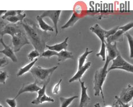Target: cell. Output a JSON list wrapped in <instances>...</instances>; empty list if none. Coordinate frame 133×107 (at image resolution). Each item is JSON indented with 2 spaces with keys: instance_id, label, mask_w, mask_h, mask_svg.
Listing matches in <instances>:
<instances>
[{
  "instance_id": "2",
  "label": "cell",
  "mask_w": 133,
  "mask_h": 107,
  "mask_svg": "<svg viewBox=\"0 0 133 107\" xmlns=\"http://www.w3.org/2000/svg\"><path fill=\"white\" fill-rule=\"evenodd\" d=\"M110 61L109 59L106 57L105 64L102 67L98 69L96 71L94 76V95L95 96H99L100 93L102 94V97L103 99V102L104 104H105V98H104V95L102 90V86L103 83L106 79L107 74H108V67L109 62Z\"/></svg>"
},
{
  "instance_id": "8",
  "label": "cell",
  "mask_w": 133,
  "mask_h": 107,
  "mask_svg": "<svg viewBox=\"0 0 133 107\" xmlns=\"http://www.w3.org/2000/svg\"><path fill=\"white\" fill-rule=\"evenodd\" d=\"M40 89H41V87H39V86L37 85V84L36 81L34 83L24 84L21 89H19V91L16 95V96L14 98L17 99L19 95H22V93H24L25 92H31V93L35 92H37Z\"/></svg>"
},
{
  "instance_id": "28",
  "label": "cell",
  "mask_w": 133,
  "mask_h": 107,
  "mask_svg": "<svg viewBox=\"0 0 133 107\" xmlns=\"http://www.w3.org/2000/svg\"><path fill=\"white\" fill-rule=\"evenodd\" d=\"M40 53L38 51L34 49L32 51H31L28 54V58L29 60H30L31 61H33L34 60L37 59V57H39Z\"/></svg>"
},
{
  "instance_id": "1",
  "label": "cell",
  "mask_w": 133,
  "mask_h": 107,
  "mask_svg": "<svg viewBox=\"0 0 133 107\" xmlns=\"http://www.w3.org/2000/svg\"><path fill=\"white\" fill-rule=\"evenodd\" d=\"M24 28L25 34L30 43L39 53H43L46 48V42L50 39V35L46 32L39 29L35 23L30 21L20 22Z\"/></svg>"
},
{
  "instance_id": "16",
  "label": "cell",
  "mask_w": 133,
  "mask_h": 107,
  "mask_svg": "<svg viewBox=\"0 0 133 107\" xmlns=\"http://www.w3.org/2000/svg\"><path fill=\"white\" fill-rule=\"evenodd\" d=\"M26 14L23 13L22 10H17V14L16 16L9 17L6 18L8 21L11 22V24H16L17 22L20 21V22L23 21V20L25 18Z\"/></svg>"
},
{
  "instance_id": "41",
  "label": "cell",
  "mask_w": 133,
  "mask_h": 107,
  "mask_svg": "<svg viewBox=\"0 0 133 107\" xmlns=\"http://www.w3.org/2000/svg\"><path fill=\"white\" fill-rule=\"evenodd\" d=\"M105 107H112V106H105Z\"/></svg>"
},
{
  "instance_id": "13",
  "label": "cell",
  "mask_w": 133,
  "mask_h": 107,
  "mask_svg": "<svg viewBox=\"0 0 133 107\" xmlns=\"http://www.w3.org/2000/svg\"><path fill=\"white\" fill-rule=\"evenodd\" d=\"M112 64L111 66L108 69V72L110 71L111 70H113V69L115 68H118V67H121V66H126L129 65L130 64L129 62L123 59V58L121 56V53L119 54L117 56V57L112 60Z\"/></svg>"
},
{
  "instance_id": "29",
  "label": "cell",
  "mask_w": 133,
  "mask_h": 107,
  "mask_svg": "<svg viewBox=\"0 0 133 107\" xmlns=\"http://www.w3.org/2000/svg\"><path fill=\"white\" fill-rule=\"evenodd\" d=\"M9 77V75L6 72L1 71H0V84H5L6 81Z\"/></svg>"
},
{
  "instance_id": "10",
  "label": "cell",
  "mask_w": 133,
  "mask_h": 107,
  "mask_svg": "<svg viewBox=\"0 0 133 107\" xmlns=\"http://www.w3.org/2000/svg\"><path fill=\"white\" fill-rule=\"evenodd\" d=\"M133 89L131 85L129 84L127 88L124 89L119 98L121 102L124 104H128L132 99Z\"/></svg>"
},
{
  "instance_id": "34",
  "label": "cell",
  "mask_w": 133,
  "mask_h": 107,
  "mask_svg": "<svg viewBox=\"0 0 133 107\" xmlns=\"http://www.w3.org/2000/svg\"><path fill=\"white\" fill-rule=\"evenodd\" d=\"M62 81V79H61L59 81V82L54 85V86L53 87V91H52L53 94H54V95L58 94L59 92L60 91V84H61V83Z\"/></svg>"
},
{
  "instance_id": "14",
  "label": "cell",
  "mask_w": 133,
  "mask_h": 107,
  "mask_svg": "<svg viewBox=\"0 0 133 107\" xmlns=\"http://www.w3.org/2000/svg\"><path fill=\"white\" fill-rule=\"evenodd\" d=\"M69 39V37H67L66 38H65V40L63 41L62 42L59 43V44H55L54 45L50 46L46 44V48H47L50 51H53L56 52L57 53L60 52L61 51H66L68 46V40Z\"/></svg>"
},
{
  "instance_id": "33",
  "label": "cell",
  "mask_w": 133,
  "mask_h": 107,
  "mask_svg": "<svg viewBox=\"0 0 133 107\" xmlns=\"http://www.w3.org/2000/svg\"><path fill=\"white\" fill-rule=\"evenodd\" d=\"M6 103L10 107H17V102L16 99H7L5 100Z\"/></svg>"
},
{
  "instance_id": "27",
  "label": "cell",
  "mask_w": 133,
  "mask_h": 107,
  "mask_svg": "<svg viewBox=\"0 0 133 107\" xmlns=\"http://www.w3.org/2000/svg\"><path fill=\"white\" fill-rule=\"evenodd\" d=\"M125 36H126V37H127V39H128V40L130 52V57L132 59V58H133L132 51V44H133L132 37L128 32H126L125 33Z\"/></svg>"
},
{
  "instance_id": "44",
  "label": "cell",
  "mask_w": 133,
  "mask_h": 107,
  "mask_svg": "<svg viewBox=\"0 0 133 107\" xmlns=\"http://www.w3.org/2000/svg\"><path fill=\"white\" fill-rule=\"evenodd\" d=\"M119 105H120V104H119Z\"/></svg>"
},
{
  "instance_id": "38",
  "label": "cell",
  "mask_w": 133,
  "mask_h": 107,
  "mask_svg": "<svg viewBox=\"0 0 133 107\" xmlns=\"http://www.w3.org/2000/svg\"><path fill=\"white\" fill-rule=\"evenodd\" d=\"M6 12V10H0V17L2 16V15H4Z\"/></svg>"
},
{
  "instance_id": "12",
  "label": "cell",
  "mask_w": 133,
  "mask_h": 107,
  "mask_svg": "<svg viewBox=\"0 0 133 107\" xmlns=\"http://www.w3.org/2000/svg\"><path fill=\"white\" fill-rule=\"evenodd\" d=\"M106 49L108 52V56L106 57L109 59V60L112 61L117 57L118 54H120L119 51L118 50L117 47V42H114L113 44H106Z\"/></svg>"
},
{
  "instance_id": "18",
  "label": "cell",
  "mask_w": 133,
  "mask_h": 107,
  "mask_svg": "<svg viewBox=\"0 0 133 107\" xmlns=\"http://www.w3.org/2000/svg\"><path fill=\"white\" fill-rule=\"evenodd\" d=\"M123 33H125L122 30L118 29L114 34L109 36L108 38H107L105 40V43H106V44H112V43L115 42L118 40H120Z\"/></svg>"
},
{
  "instance_id": "21",
  "label": "cell",
  "mask_w": 133,
  "mask_h": 107,
  "mask_svg": "<svg viewBox=\"0 0 133 107\" xmlns=\"http://www.w3.org/2000/svg\"><path fill=\"white\" fill-rule=\"evenodd\" d=\"M36 18H37V21L38 22L39 28L41 29V30L46 32L48 31H50V32L54 31L53 28L49 25H48V24H46V23L44 21L43 18L40 17V16H37Z\"/></svg>"
},
{
  "instance_id": "11",
  "label": "cell",
  "mask_w": 133,
  "mask_h": 107,
  "mask_svg": "<svg viewBox=\"0 0 133 107\" xmlns=\"http://www.w3.org/2000/svg\"><path fill=\"white\" fill-rule=\"evenodd\" d=\"M0 42H1V44L4 48V49L1 51V53L4 54L6 57L9 58L14 62H17L18 61V60H17V58L14 52L13 49H11L9 46L5 44L4 41V40H3L2 37H1V39H0Z\"/></svg>"
},
{
  "instance_id": "22",
  "label": "cell",
  "mask_w": 133,
  "mask_h": 107,
  "mask_svg": "<svg viewBox=\"0 0 133 107\" xmlns=\"http://www.w3.org/2000/svg\"><path fill=\"white\" fill-rule=\"evenodd\" d=\"M78 98V96H73L69 98H66L63 97H61L59 98L61 102V107H68L71 103L73 102L74 99Z\"/></svg>"
},
{
  "instance_id": "35",
  "label": "cell",
  "mask_w": 133,
  "mask_h": 107,
  "mask_svg": "<svg viewBox=\"0 0 133 107\" xmlns=\"http://www.w3.org/2000/svg\"><path fill=\"white\" fill-rule=\"evenodd\" d=\"M9 64V60L6 57L0 58V69L5 67Z\"/></svg>"
},
{
  "instance_id": "30",
  "label": "cell",
  "mask_w": 133,
  "mask_h": 107,
  "mask_svg": "<svg viewBox=\"0 0 133 107\" xmlns=\"http://www.w3.org/2000/svg\"><path fill=\"white\" fill-rule=\"evenodd\" d=\"M45 102L48 103H54V100L50 97H49L46 95V93L42 97V98L39 100V104H42Z\"/></svg>"
},
{
  "instance_id": "19",
  "label": "cell",
  "mask_w": 133,
  "mask_h": 107,
  "mask_svg": "<svg viewBox=\"0 0 133 107\" xmlns=\"http://www.w3.org/2000/svg\"><path fill=\"white\" fill-rule=\"evenodd\" d=\"M38 61V59L37 58V59H36L35 60H34L33 61H31V62L29 63L28 64L23 66V67H22L21 68H20V69L18 72V73H17V76L18 77L21 76L23 74L27 73L28 72H29L31 70V69L33 67L34 64H35Z\"/></svg>"
},
{
  "instance_id": "32",
  "label": "cell",
  "mask_w": 133,
  "mask_h": 107,
  "mask_svg": "<svg viewBox=\"0 0 133 107\" xmlns=\"http://www.w3.org/2000/svg\"><path fill=\"white\" fill-rule=\"evenodd\" d=\"M17 14V10H9L6 11L4 15L2 16V18L3 20H5L9 17H11V16H16Z\"/></svg>"
},
{
  "instance_id": "20",
  "label": "cell",
  "mask_w": 133,
  "mask_h": 107,
  "mask_svg": "<svg viewBox=\"0 0 133 107\" xmlns=\"http://www.w3.org/2000/svg\"><path fill=\"white\" fill-rule=\"evenodd\" d=\"M58 61L59 62H63L65 61L66 60L69 59H73L74 58L73 54L71 52H69L67 51H62L58 53Z\"/></svg>"
},
{
  "instance_id": "7",
  "label": "cell",
  "mask_w": 133,
  "mask_h": 107,
  "mask_svg": "<svg viewBox=\"0 0 133 107\" xmlns=\"http://www.w3.org/2000/svg\"><path fill=\"white\" fill-rule=\"evenodd\" d=\"M22 30L21 27L17 25L16 24H10L5 26L0 29V35L3 37L5 34H9L13 37L16 34Z\"/></svg>"
},
{
  "instance_id": "25",
  "label": "cell",
  "mask_w": 133,
  "mask_h": 107,
  "mask_svg": "<svg viewBox=\"0 0 133 107\" xmlns=\"http://www.w3.org/2000/svg\"><path fill=\"white\" fill-rule=\"evenodd\" d=\"M106 49L105 42L101 43V48L100 52L96 54V56L97 57L101 56V57H102V60L103 61H105L106 57Z\"/></svg>"
},
{
  "instance_id": "26",
  "label": "cell",
  "mask_w": 133,
  "mask_h": 107,
  "mask_svg": "<svg viewBox=\"0 0 133 107\" xmlns=\"http://www.w3.org/2000/svg\"><path fill=\"white\" fill-rule=\"evenodd\" d=\"M58 53L56 52L53 51H50V50H48L44 51V52L42 53L41 54H40L39 57H46L48 59H50V58L53 56H57Z\"/></svg>"
},
{
  "instance_id": "42",
  "label": "cell",
  "mask_w": 133,
  "mask_h": 107,
  "mask_svg": "<svg viewBox=\"0 0 133 107\" xmlns=\"http://www.w3.org/2000/svg\"><path fill=\"white\" fill-rule=\"evenodd\" d=\"M0 53H1V51H0Z\"/></svg>"
},
{
  "instance_id": "6",
  "label": "cell",
  "mask_w": 133,
  "mask_h": 107,
  "mask_svg": "<svg viewBox=\"0 0 133 107\" xmlns=\"http://www.w3.org/2000/svg\"><path fill=\"white\" fill-rule=\"evenodd\" d=\"M61 13V10H46L44 11L40 16V17L42 18L44 17H49L53 21L55 30H56V36H57L58 33L57 24Z\"/></svg>"
},
{
  "instance_id": "9",
  "label": "cell",
  "mask_w": 133,
  "mask_h": 107,
  "mask_svg": "<svg viewBox=\"0 0 133 107\" xmlns=\"http://www.w3.org/2000/svg\"><path fill=\"white\" fill-rule=\"evenodd\" d=\"M79 81L81 86V96L79 107H86L90 101V98L89 97L87 93L88 88L85 86V81H83L81 80H79Z\"/></svg>"
},
{
  "instance_id": "39",
  "label": "cell",
  "mask_w": 133,
  "mask_h": 107,
  "mask_svg": "<svg viewBox=\"0 0 133 107\" xmlns=\"http://www.w3.org/2000/svg\"><path fill=\"white\" fill-rule=\"evenodd\" d=\"M94 106H95V107H102V106H101L99 103H96V104H95L94 105Z\"/></svg>"
},
{
  "instance_id": "40",
  "label": "cell",
  "mask_w": 133,
  "mask_h": 107,
  "mask_svg": "<svg viewBox=\"0 0 133 107\" xmlns=\"http://www.w3.org/2000/svg\"><path fill=\"white\" fill-rule=\"evenodd\" d=\"M0 107H4V106H3L1 104H0Z\"/></svg>"
},
{
  "instance_id": "5",
  "label": "cell",
  "mask_w": 133,
  "mask_h": 107,
  "mask_svg": "<svg viewBox=\"0 0 133 107\" xmlns=\"http://www.w3.org/2000/svg\"><path fill=\"white\" fill-rule=\"evenodd\" d=\"M118 28H119V27H117L111 29L110 30H106L103 29L99 25L97 24L90 28V29L92 32L96 34L98 38L101 40L102 43H103L105 42V40L107 38H108L109 36L112 35L116 32L118 30Z\"/></svg>"
},
{
  "instance_id": "37",
  "label": "cell",
  "mask_w": 133,
  "mask_h": 107,
  "mask_svg": "<svg viewBox=\"0 0 133 107\" xmlns=\"http://www.w3.org/2000/svg\"><path fill=\"white\" fill-rule=\"evenodd\" d=\"M112 107H121V105H119V104L118 103V102L117 101V102H115V103H114Z\"/></svg>"
},
{
  "instance_id": "31",
  "label": "cell",
  "mask_w": 133,
  "mask_h": 107,
  "mask_svg": "<svg viewBox=\"0 0 133 107\" xmlns=\"http://www.w3.org/2000/svg\"><path fill=\"white\" fill-rule=\"evenodd\" d=\"M133 27V23L132 22H131L129 23V24H126L124 26H122V27H121L118 28V29L122 30L124 33L127 32V31H128L129 30L131 29Z\"/></svg>"
},
{
  "instance_id": "24",
  "label": "cell",
  "mask_w": 133,
  "mask_h": 107,
  "mask_svg": "<svg viewBox=\"0 0 133 107\" xmlns=\"http://www.w3.org/2000/svg\"><path fill=\"white\" fill-rule=\"evenodd\" d=\"M93 52L92 51H89V48H86L84 53H83L81 56L78 58V69L81 68L84 65V62H85L86 58L90 54Z\"/></svg>"
},
{
  "instance_id": "43",
  "label": "cell",
  "mask_w": 133,
  "mask_h": 107,
  "mask_svg": "<svg viewBox=\"0 0 133 107\" xmlns=\"http://www.w3.org/2000/svg\"><path fill=\"white\" fill-rule=\"evenodd\" d=\"M1 27V24H0V27Z\"/></svg>"
},
{
  "instance_id": "36",
  "label": "cell",
  "mask_w": 133,
  "mask_h": 107,
  "mask_svg": "<svg viewBox=\"0 0 133 107\" xmlns=\"http://www.w3.org/2000/svg\"><path fill=\"white\" fill-rule=\"evenodd\" d=\"M115 99H117V101L118 102V103L121 106V107H130V105L129 104H124V103L121 102L118 96H115Z\"/></svg>"
},
{
  "instance_id": "3",
  "label": "cell",
  "mask_w": 133,
  "mask_h": 107,
  "mask_svg": "<svg viewBox=\"0 0 133 107\" xmlns=\"http://www.w3.org/2000/svg\"><path fill=\"white\" fill-rule=\"evenodd\" d=\"M57 68V65L50 68H43L40 66H36L31 69L30 72L35 79L37 84L41 85L48 84L51 75Z\"/></svg>"
},
{
  "instance_id": "15",
  "label": "cell",
  "mask_w": 133,
  "mask_h": 107,
  "mask_svg": "<svg viewBox=\"0 0 133 107\" xmlns=\"http://www.w3.org/2000/svg\"><path fill=\"white\" fill-rule=\"evenodd\" d=\"M91 62H88L87 63L85 64V65H83V66H82L81 68L78 69V70L76 74L69 80V82L72 83L73 81H75L81 80V77L83 76V74H84L85 72L89 68V67L91 66Z\"/></svg>"
},
{
  "instance_id": "4",
  "label": "cell",
  "mask_w": 133,
  "mask_h": 107,
  "mask_svg": "<svg viewBox=\"0 0 133 107\" xmlns=\"http://www.w3.org/2000/svg\"><path fill=\"white\" fill-rule=\"evenodd\" d=\"M13 45V50L14 53L18 52L25 45L30 44L27 36L23 30L17 33L12 37L11 40Z\"/></svg>"
},
{
  "instance_id": "23",
  "label": "cell",
  "mask_w": 133,
  "mask_h": 107,
  "mask_svg": "<svg viewBox=\"0 0 133 107\" xmlns=\"http://www.w3.org/2000/svg\"><path fill=\"white\" fill-rule=\"evenodd\" d=\"M48 84H44L43 85L42 87L41 88V89L37 92L38 93V96L36 97V99H34L31 102V104L34 105H39V100L41 99L42 97L44 96V95L45 94V92H46V86H47Z\"/></svg>"
},
{
  "instance_id": "17",
  "label": "cell",
  "mask_w": 133,
  "mask_h": 107,
  "mask_svg": "<svg viewBox=\"0 0 133 107\" xmlns=\"http://www.w3.org/2000/svg\"><path fill=\"white\" fill-rule=\"evenodd\" d=\"M81 16L80 14H77L76 12H74L73 14H72L71 17H70V18L69 20V21L64 25L62 26L61 29H65L69 27H73L78 20L81 19Z\"/></svg>"
}]
</instances>
